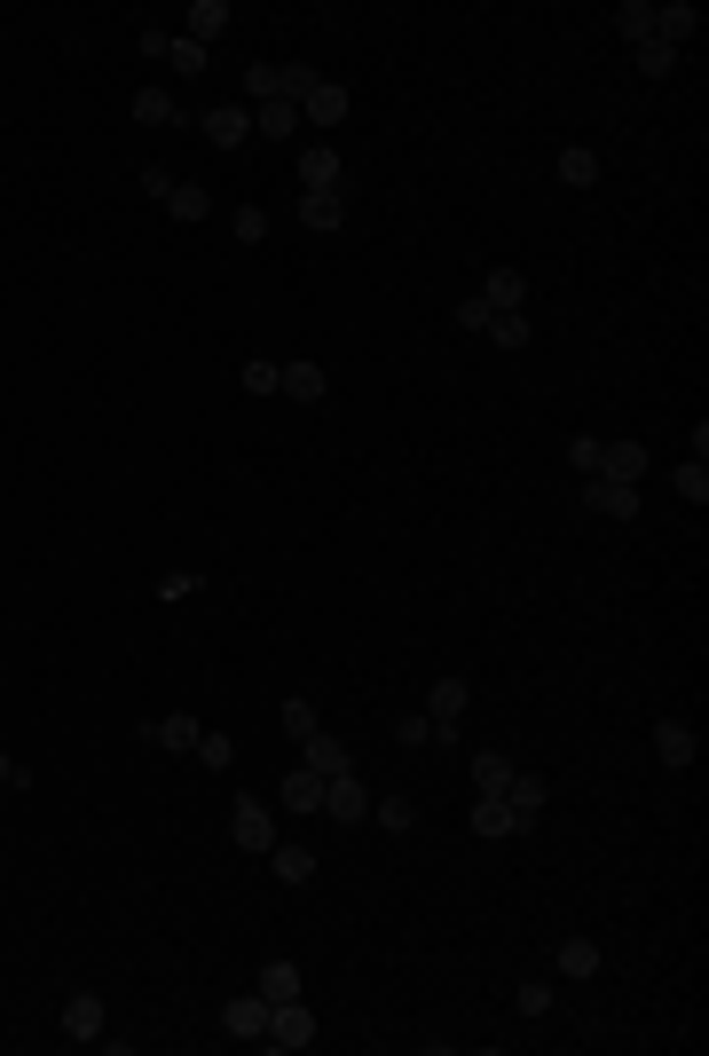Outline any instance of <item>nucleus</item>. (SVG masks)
I'll use <instances>...</instances> for the list:
<instances>
[{"mask_svg":"<svg viewBox=\"0 0 709 1056\" xmlns=\"http://www.w3.org/2000/svg\"><path fill=\"white\" fill-rule=\"evenodd\" d=\"M229 836H237L244 851H269V844H277V813L260 805V797H237V805H229Z\"/></svg>","mask_w":709,"mask_h":1056,"instance_id":"nucleus-2","label":"nucleus"},{"mask_svg":"<svg viewBox=\"0 0 709 1056\" xmlns=\"http://www.w3.org/2000/svg\"><path fill=\"white\" fill-rule=\"evenodd\" d=\"M631 63H639L647 79H670V71H678V48H662V40H639V48H631Z\"/></svg>","mask_w":709,"mask_h":1056,"instance_id":"nucleus-33","label":"nucleus"},{"mask_svg":"<svg viewBox=\"0 0 709 1056\" xmlns=\"http://www.w3.org/2000/svg\"><path fill=\"white\" fill-rule=\"evenodd\" d=\"M520 1017H528V1025L552 1017V978H528V986H520Z\"/></svg>","mask_w":709,"mask_h":1056,"instance_id":"nucleus-36","label":"nucleus"},{"mask_svg":"<svg viewBox=\"0 0 709 1056\" xmlns=\"http://www.w3.org/2000/svg\"><path fill=\"white\" fill-rule=\"evenodd\" d=\"M277 718H284V734H292V741H308V734H316V701H300V694H292Z\"/></svg>","mask_w":709,"mask_h":1056,"instance_id":"nucleus-38","label":"nucleus"},{"mask_svg":"<svg viewBox=\"0 0 709 1056\" xmlns=\"http://www.w3.org/2000/svg\"><path fill=\"white\" fill-rule=\"evenodd\" d=\"M198 765H206V773H229V765H237V741H229V734H198Z\"/></svg>","mask_w":709,"mask_h":1056,"instance_id":"nucleus-35","label":"nucleus"},{"mask_svg":"<svg viewBox=\"0 0 709 1056\" xmlns=\"http://www.w3.org/2000/svg\"><path fill=\"white\" fill-rule=\"evenodd\" d=\"M269 867H277V884H316V851L308 844H269Z\"/></svg>","mask_w":709,"mask_h":1056,"instance_id":"nucleus-20","label":"nucleus"},{"mask_svg":"<svg viewBox=\"0 0 709 1056\" xmlns=\"http://www.w3.org/2000/svg\"><path fill=\"white\" fill-rule=\"evenodd\" d=\"M473 788H481V797H505V788H512V757L505 749H473Z\"/></svg>","mask_w":709,"mask_h":1056,"instance_id":"nucleus-22","label":"nucleus"},{"mask_svg":"<svg viewBox=\"0 0 709 1056\" xmlns=\"http://www.w3.org/2000/svg\"><path fill=\"white\" fill-rule=\"evenodd\" d=\"M473 836L505 844V836H528V828H520V813H512L505 797H481V805H473Z\"/></svg>","mask_w":709,"mask_h":1056,"instance_id":"nucleus-15","label":"nucleus"},{"mask_svg":"<svg viewBox=\"0 0 709 1056\" xmlns=\"http://www.w3.org/2000/svg\"><path fill=\"white\" fill-rule=\"evenodd\" d=\"M458 323H466V331H489V323H497V308H489V300H481V292H473V300H466V308H458Z\"/></svg>","mask_w":709,"mask_h":1056,"instance_id":"nucleus-45","label":"nucleus"},{"mask_svg":"<svg viewBox=\"0 0 709 1056\" xmlns=\"http://www.w3.org/2000/svg\"><path fill=\"white\" fill-rule=\"evenodd\" d=\"M639 474H647V450H639V442H607L591 481H631V489H639Z\"/></svg>","mask_w":709,"mask_h":1056,"instance_id":"nucleus-11","label":"nucleus"},{"mask_svg":"<svg viewBox=\"0 0 709 1056\" xmlns=\"http://www.w3.org/2000/svg\"><path fill=\"white\" fill-rule=\"evenodd\" d=\"M583 505H591L599 520H639V489H631V481H591Z\"/></svg>","mask_w":709,"mask_h":1056,"instance_id":"nucleus-7","label":"nucleus"},{"mask_svg":"<svg viewBox=\"0 0 709 1056\" xmlns=\"http://www.w3.org/2000/svg\"><path fill=\"white\" fill-rule=\"evenodd\" d=\"M237 379H244V395H277V379H284V363H260V356H252V363H244Z\"/></svg>","mask_w":709,"mask_h":1056,"instance_id":"nucleus-37","label":"nucleus"},{"mask_svg":"<svg viewBox=\"0 0 709 1056\" xmlns=\"http://www.w3.org/2000/svg\"><path fill=\"white\" fill-rule=\"evenodd\" d=\"M229 229H237V245H260V237H269V213H260V206H237Z\"/></svg>","mask_w":709,"mask_h":1056,"instance_id":"nucleus-42","label":"nucleus"},{"mask_svg":"<svg viewBox=\"0 0 709 1056\" xmlns=\"http://www.w3.org/2000/svg\"><path fill=\"white\" fill-rule=\"evenodd\" d=\"M269 1048H308L316 1040V1017H308V1002H277L269 1009V1033H260Z\"/></svg>","mask_w":709,"mask_h":1056,"instance_id":"nucleus-4","label":"nucleus"},{"mask_svg":"<svg viewBox=\"0 0 709 1056\" xmlns=\"http://www.w3.org/2000/svg\"><path fill=\"white\" fill-rule=\"evenodd\" d=\"M560 970H568V978H599V970H607L599 938H560Z\"/></svg>","mask_w":709,"mask_h":1056,"instance_id":"nucleus-24","label":"nucleus"},{"mask_svg":"<svg viewBox=\"0 0 709 1056\" xmlns=\"http://www.w3.org/2000/svg\"><path fill=\"white\" fill-rule=\"evenodd\" d=\"M0 788H32V773H24V765H17L9 749H0Z\"/></svg>","mask_w":709,"mask_h":1056,"instance_id":"nucleus-47","label":"nucleus"},{"mask_svg":"<svg viewBox=\"0 0 709 1056\" xmlns=\"http://www.w3.org/2000/svg\"><path fill=\"white\" fill-rule=\"evenodd\" d=\"M198 734H206L198 718H150V741H158V749H173V757H190V749H198Z\"/></svg>","mask_w":709,"mask_h":1056,"instance_id":"nucleus-26","label":"nucleus"},{"mask_svg":"<svg viewBox=\"0 0 709 1056\" xmlns=\"http://www.w3.org/2000/svg\"><path fill=\"white\" fill-rule=\"evenodd\" d=\"M701 32V9H693V0H670V9H655V40L662 48H686Z\"/></svg>","mask_w":709,"mask_h":1056,"instance_id":"nucleus-14","label":"nucleus"},{"mask_svg":"<svg viewBox=\"0 0 709 1056\" xmlns=\"http://www.w3.org/2000/svg\"><path fill=\"white\" fill-rule=\"evenodd\" d=\"M166 213H173V221H206L213 206H206V190H198V182H173V198H166Z\"/></svg>","mask_w":709,"mask_h":1056,"instance_id":"nucleus-34","label":"nucleus"},{"mask_svg":"<svg viewBox=\"0 0 709 1056\" xmlns=\"http://www.w3.org/2000/svg\"><path fill=\"white\" fill-rule=\"evenodd\" d=\"M229 32V0H198V9H190V32L182 40H198V48H213Z\"/></svg>","mask_w":709,"mask_h":1056,"instance_id":"nucleus-27","label":"nucleus"},{"mask_svg":"<svg viewBox=\"0 0 709 1056\" xmlns=\"http://www.w3.org/2000/svg\"><path fill=\"white\" fill-rule=\"evenodd\" d=\"M599 450H607L599 434H576V442H568V466H576V474L591 481V474H599Z\"/></svg>","mask_w":709,"mask_h":1056,"instance_id":"nucleus-39","label":"nucleus"},{"mask_svg":"<svg viewBox=\"0 0 709 1056\" xmlns=\"http://www.w3.org/2000/svg\"><path fill=\"white\" fill-rule=\"evenodd\" d=\"M166 63L182 71V79H198V71H206V48H198V40H173V48H166Z\"/></svg>","mask_w":709,"mask_h":1056,"instance_id":"nucleus-41","label":"nucleus"},{"mask_svg":"<svg viewBox=\"0 0 709 1056\" xmlns=\"http://www.w3.org/2000/svg\"><path fill=\"white\" fill-rule=\"evenodd\" d=\"M142 198H158V206L173 198V173H166V166H142Z\"/></svg>","mask_w":709,"mask_h":1056,"instance_id":"nucleus-46","label":"nucleus"},{"mask_svg":"<svg viewBox=\"0 0 709 1056\" xmlns=\"http://www.w3.org/2000/svg\"><path fill=\"white\" fill-rule=\"evenodd\" d=\"M347 221V190H300V229L308 237H331Z\"/></svg>","mask_w":709,"mask_h":1056,"instance_id":"nucleus-5","label":"nucleus"},{"mask_svg":"<svg viewBox=\"0 0 709 1056\" xmlns=\"http://www.w3.org/2000/svg\"><path fill=\"white\" fill-rule=\"evenodd\" d=\"M221 1033H237V1040H260V1033H269V1002H260V994H237V1002L221 1009Z\"/></svg>","mask_w":709,"mask_h":1056,"instance_id":"nucleus-13","label":"nucleus"},{"mask_svg":"<svg viewBox=\"0 0 709 1056\" xmlns=\"http://www.w3.org/2000/svg\"><path fill=\"white\" fill-rule=\"evenodd\" d=\"M300 190H347L339 150H300Z\"/></svg>","mask_w":709,"mask_h":1056,"instance_id":"nucleus-19","label":"nucleus"},{"mask_svg":"<svg viewBox=\"0 0 709 1056\" xmlns=\"http://www.w3.org/2000/svg\"><path fill=\"white\" fill-rule=\"evenodd\" d=\"M505 805L520 813V828H537V813H545V780H537V773H512V788H505Z\"/></svg>","mask_w":709,"mask_h":1056,"instance_id":"nucleus-25","label":"nucleus"},{"mask_svg":"<svg viewBox=\"0 0 709 1056\" xmlns=\"http://www.w3.org/2000/svg\"><path fill=\"white\" fill-rule=\"evenodd\" d=\"M323 813H331V820H347V828H354V820H371V788L354 780V765L323 780Z\"/></svg>","mask_w":709,"mask_h":1056,"instance_id":"nucleus-3","label":"nucleus"},{"mask_svg":"<svg viewBox=\"0 0 709 1056\" xmlns=\"http://www.w3.org/2000/svg\"><path fill=\"white\" fill-rule=\"evenodd\" d=\"M560 182H568V190H591V182H599V150L568 142V150H560Z\"/></svg>","mask_w":709,"mask_h":1056,"instance_id":"nucleus-29","label":"nucleus"},{"mask_svg":"<svg viewBox=\"0 0 709 1056\" xmlns=\"http://www.w3.org/2000/svg\"><path fill=\"white\" fill-rule=\"evenodd\" d=\"M466 701H473V686H466V678H433V686H426V726H433V741H458Z\"/></svg>","mask_w":709,"mask_h":1056,"instance_id":"nucleus-1","label":"nucleus"},{"mask_svg":"<svg viewBox=\"0 0 709 1056\" xmlns=\"http://www.w3.org/2000/svg\"><path fill=\"white\" fill-rule=\"evenodd\" d=\"M300 765H308V773H323V780H331V773H347V765H354V757H347V741H339V734H323V726H316V734H308V741H300Z\"/></svg>","mask_w":709,"mask_h":1056,"instance_id":"nucleus-10","label":"nucleus"},{"mask_svg":"<svg viewBox=\"0 0 709 1056\" xmlns=\"http://www.w3.org/2000/svg\"><path fill=\"white\" fill-rule=\"evenodd\" d=\"M678 497H686V505H701V497H709V466H701V458H686V466H678Z\"/></svg>","mask_w":709,"mask_h":1056,"instance_id":"nucleus-40","label":"nucleus"},{"mask_svg":"<svg viewBox=\"0 0 709 1056\" xmlns=\"http://www.w3.org/2000/svg\"><path fill=\"white\" fill-rule=\"evenodd\" d=\"M63 1040H103V1002L96 994H71L63 1002Z\"/></svg>","mask_w":709,"mask_h":1056,"instance_id":"nucleus-17","label":"nucleus"},{"mask_svg":"<svg viewBox=\"0 0 709 1056\" xmlns=\"http://www.w3.org/2000/svg\"><path fill=\"white\" fill-rule=\"evenodd\" d=\"M244 87H252V103H269V96H277V63H252Z\"/></svg>","mask_w":709,"mask_h":1056,"instance_id":"nucleus-44","label":"nucleus"},{"mask_svg":"<svg viewBox=\"0 0 709 1056\" xmlns=\"http://www.w3.org/2000/svg\"><path fill=\"white\" fill-rule=\"evenodd\" d=\"M206 142H213V150H244V142H252V111H244V103L206 111Z\"/></svg>","mask_w":709,"mask_h":1056,"instance_id":"nucleus-6","label":"nucleus"},{"mask_svg":"<svg viewBox=\"0 0 709 1056\" xmlns=\"http://www.w3.org/2000/svg\"><path fill=\"white\" fill-rule=\"evenodd\" d=\"M655 757H662V765H693V757H701V734H693L686 718H662V726H655Z\"/></svg>","mask_w":709,"mask_h":1056,"instance_id":"nucleus-9","label":"nucleus"},{"mask_svg":"<svg viewBox=\"0 0 709 1056\" xmlns=\"http://www.w3.org/2000/svg\"><path fill=\"white\" fill-rule=\"evenodd\" d=\"M252 994L269 1002V1009H277V1002H300V970H292V962H260V986H252Z\"/></svg>","mask_w":709,"mask_h":1056,"instance_id":"nucleus-23","label":"nucleus"},{"mask_svg":"<svg viewBox=\"0 0 709 1056\" xmlns=\"http://www.w3.org/2000/svg\"><path fill=\"white\" fill-rule=\"evenodd\" d=\"M371 813H379V828H387V836H410V828H418V805L402 797V788H387V797H379Z\"/></svg>","mask_w":709,"mask_h":1056,"instance_id":"nucleus-30","label":"nucleus"},{"mask_svg":"<svg viewBox=\"0 0 709 1056\" xmlns=\"http://www.w3.org/2000/svg\"><path fill=\"white\" fill-rule=\"evenodd\" d=\"M489 339L505 347V356H520V347H537V323H528V308H520V316H497V323H489Z\"/></svg>","mask_w":709,"mask_h":1056,"instance_id":"nucleus-31","label":"nucleus"},{"mask_svg":"<svg viewBox=\"0 0 709 1056\" xmlns=\"http://www.w3.org/2000/svg\"><path fill=\"white\" fill-rule=\"evenodd\" d=\"M615 24H623V40L639 48V40H655V0H623L615 9Z\"/></svg>","mask_w":709,"mask_h":1056,"instance_id":"nucleus-32","label":"nucleus"},{"mask_svg":"<svg viewBox=\"0 0 709 1056\" xmlns=\"http://www.w3.org/2000/svg\"><path fill=\"white\" fill-rule=\"evenodd\" d=\"M395 741H402V749H426V741H433V726H426V710H418V718H395Z\"/></svg>","mask_w":709,"mask_h":1056,"instance_id":"nucleus-43","label":"nucleus"},{"mask_svg":"<svg viewBox=\"0 0 709 1056\" xmlns=\"http://www.w3.org/2000/svg\"><path fill=\"white\" fill-rule=\"evenodd\" d=\"M347 103H354V96H347L339 79H316V96L300 103V119H308V127H339V119H347Z\"/></svg>","mask_w":709,"mask_h":1056,"instance_id":"nucleus-12","label":"nucleus"},{"mask_svg":"<svg viewBox=\"0 0 709 1056\" xmlns=\"http://www.w3.org/2000/svg\"><path fill=\"white\" fill-rule=\"evenodd\" d=\"M252 127L269 135V142H284V135H300V103H284V96H269V103H252Z\"/></svg>","mask_w":709,"mask_h":1056,"instance_id":"nucleus-21","label":"nucleus"},{"mask_svg":"<svg viewBox=\"0 0 709 1056\" xmlns=\"http://www.w3.org/2000/svg\"><path fill=\"white\" fill-rule=\"evenodd\" d=\"M277 395H292V402H323V395H331V379H323V363H284Z\"/></svg>","mask_w":709,"mask_h":1056,"instance_id":"nucleus-18","label":"nucleus"},{"mask_svg":"<svg viewBox=\"0 0 709 1056\" xmlns=\"http://www.w3.org/2000/svg\"><path fill=\"white\" fill-rule=\"evenodd\" d=\"M277 805H284V813H323V773H308V765H300V773H284Z\"/></svg>","mask_w":709,"mask_h":1056,"instance_id":"nucleus-16","label":"nucleus"},{"mask_svg":"<svg viewBox=\"0 0 709 1056\" xmlns=\"http://www.w3.org/2000/svg\"><path fill=\"white\" fill-rule=\"evenodd\" d=\"M481 300H489L497 316H520V308H528V277H520V269H489V277H481Z\"/></svg>","mask_w":709,"mask_h":1056,"instance_id":"nucleus-8","label":"nucleus"},{"mask_svg":"<svg viewBox=\"0 0 709 1056\" xmlns=\"http://www.w3.org/2000/svg\"><path fill=\"white\" fill-rule=\"evenodd\" d=\"M182 111H173V96L166 87H134V127H173Z\"/></svg>","mask_w":709,"mask_h":1056,"instance_id":"nucleus-28","label":"nucleus"}]
</instances>
